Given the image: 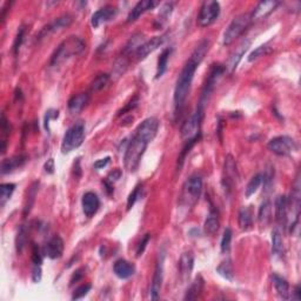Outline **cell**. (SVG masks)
Masks as SVG:
<instances>
[{"instance_id":"1","label":"cell","mask_w":301,"mask_h":301,"mask_svg":"<svg viewBox=\"0 0 301 301\" xmlns=\"http://www.w3.org/2000/svg\"><path fill=\"white\" fill-rule=\"evenodd\" d=\"M208 50L209 40L202 39L201 42L198 44V46L192 52L190 58H188V60L185 62L183 70H181L177 79V84H175L174 89V105L175 111L177 112L180 111L185 101H186L191 86H192V81L194 79V74H196L197 68L201 64V61L203 60V58H205Z\"/></svg>"},{"instance_id":"2","label":"cell","mask_w":301,"mask_h":301,"mask_svg":"<svg viewBox=\"0 0 301 301\" xmlns=\"http://www.w3.org/2000/svg\"><path fill=\"white\" fill-rule=\"evenodd\" d=\"M85 47H86V45H85V42L81 38L77 36L68 37L67 39L60 43V45L56 47L55 51L53 52L51 60H50V66H59L64 61L72 58V56L81 54L84 52Z\"/></svg>"},{"instance_id":"3","label":"cell","mask_w":301,"mask_h":301,"mask_svg":"<svg viewBox=\"0 0 301 301\" xmlns=\"http://www.w3.org/2000/svg\"><path fill=\"white\" fill-rule=\"evenodd\" d=\"M149 146V143L134 134L125 150L124 165L128 172H136L139 167L141 158Z\"/></svg>"},{"instance_id":"4","label":"cell","mask_w":301,"mask_h":301,"mask_svg":"<svg viewBox=\"0 0 301 301\" xmlns=\"http://www.w3.org/2000/svg\"><path fill=\"white\" fill-rule=\"evenodd\" d=\"M202 192V178L198 174L191 175L183 185L180 196V206L185 208H192L199 201Z\"/></svg>"},{"instance_id":"5","label":"cell","mask_w":301,"mask_h":301,"mask_svg":"<svg viewBox=\"0 0 301 301\" xmlns=\"http://www.w3.org/2000/svg\"><path fill=\"white\" fill-rule=\"evenodd\" d=\"M203 106L198 105L196 111L181 126L180 136L181 140L184 143H188V141H198L201 138V122L203 118Z\"/></svg>"},{"instance_id":"6","label":"cell","mask_w":301,"mask_h":301,"mask_svg":"<svg viewBox=\"0 0 301 301\" xmlns=\"http://www.w3.org/2000/svg\"><path fill=\"white\" fill-rule=\"evenodd\" d=\"M251 23H252L251 13H243L238 15V17H235L224 32L222 44H224L225 46L231 45L235 39H238V38L249 28Z\"/></svg>"},{"instance_id":"7","label":"cell","mask_w":301,"mask_h":301,"mask_svg":"<svg viewBox=\"0 0 301 301\" xmlns=\"http://www.w3.org/2000/svg\"><path fill=\"white\" fill-rule=\"evenodd\" d=\"M85 140V125L83 122H75L66 131L61 143V152L64 154L71 153L83 145Z\"/></svg>"},{"instance_id":"8","label":"cell","mask_w":301,"mask_h":301,"mask_svg":"<svg viewBox=\"0 0 301 301\" xmlns=\"http://www.w3.org/2000/svg\"><path fill=\"white\" fill-rule=\"evenodd\" d=\"M226 72V66L221 65V64H213L211 66V68H209L208 75H207V79L205 81V85H203L202 87V92L201 96H200V100L199 103L198 105L203 106L205 107V105L208 101L209 97H211V94L213 91H214L216 84L219 83V80L221 79V77L224 75V73Z\"/></svg>"},{"instance_id":"9","label":"cell","mask_w":301,"mask_h":301,"mask_svg":"<svg viewBox=\"0 0 301 301\" xmlns=\"http://www.w3.org/2000/svg\"><path fill=\"white\" fill-rule=\"evenodd\" d=\"M219 15H220V4L218 1L207 0L200 7L197 24L200 27H207L214 23Z\"/></svg>"},{"instance_id":"10","label":"cell","mask_w":301,"mask_h":301,"mask_svg":"<svg viewBox=\"0 0 301 301\" xmlns=\"http://www.w3.org/2000/svg\"><path fill=\"white\" fill-rule=\"evenodd\" d=\"M267 149L274 154L286 156L297 150V143L293 138L288 136L275 137L268 141Z\"/></svg>"},{"instance_id":"11","label":"cell","mask_w":301,"mask_h":301,"mask_svg":"<svg viewBox=\"0 0 301 301\" xmlns=\"http://www.w3.org/2000/svg\"><path fill=\"white\" fill-rule=\"evenodd\" d=\"M238 181V169L237 162L233 156L231 154L226 155L225 164H224V172H222V186L227 193H231L233 191L235 185Z\"/></svg>"},{"instance_id":"12","label":"cell","mask_w":301,"mask_h":301,"mask_svg":"<svg viewBox=\"0 0 301 301\" xmlns=\"http://www.w3.org/2000/svg\"><path fill=\"white\" fill-rule=\"evenodd\" d=\"M164 261H165V254L164 252H160L156 259L154 273H153L152 284H150V299L158 300L160 297V292H161L162 281H164Z\"/></svg>"},{"instance_id":"13","label":"cell","mask_w":301,"mask_h":301,"mask_svg":"<svg viewBox=\"0 0 301 301\" xmlns=\"http://www.w3.org/2000/svg\"><path fill=\"white\" fill-rule=\"evenodd\" d=\"M72 21H73L72 15L70 14L60 15V17L54 19V20L51 21L50 24H47L46 26H44L42 30H40V32L37 34V40L39 42V40L45 39V38L50 37L53 33L60 32V31L64 30V28H67L70 26Z\"/></svg>"},{"instance_id":"14","label":"cell","mask_w":301,"mask_h":301,"mask_svg":"<svg viewBox=\"0 0 301 301\" xmlns=\"http://www.w3.org/2000/svg\"><path fill=\"white\" fill-rule=\"evenodd\" d=\"M160 122L155 117H150L144 120L136 130V136H138L141 139H144L147 143H150L154 139L156 133H158Z\"/></svg>"},{"instance_id":"15","label":"cell","mask_w":301,"mask_h":301,"mask_svg":"<svg viewBox=\"0 0 301 301\" xmlns=\"http://www.w3.org/2000/svg\"><path fill=\"white\" fill-rule=\"evenodd\" d=\"M167 37H168V33H165V34H161V36L152 38L150 40H147V42H145V44L141 45L139 47V50L134 53V54H136L137 60L140 61V60H144V59H146L147 56L150 54V53H153L155 50H158L160 46L164 45V43L167 40Z\"/></svg>"},{"instance_id":"16","label":"cell","mask_w":301,"mask_h":301,"mask_svg":"<svg viewBox=\"0 0 301 301\" xmlns=\"http://www.w3.org/2000/svg\"><path fill=\"white\" fill-rule=\"evenodd\" d=\"M64 253V240L59 235H54L43 247V254L50 259L61 258Z\"/></svg>"},{"instance_id":"17","label":"cell","mask_w":301,"mask_h":301,"mask_svg":"<svg viewBox=\"0 0 301 301\" xmlns=\"http://www.w3.org/2000/svg\"><path fill=\"white\" fill-rule=\"evenodd\" d=\"M117 12L118 9L117 7H114V6H103V7L98 9L97 12H94L92 18H91V25H92L94 28H98L100 25L111 21L112 19L117 15Z\"/></svg>"},{"instance_id":"18","label":"cell","mask_w":301,"mask_h":301,"mask_svg":"<svg viewBox=\"0 0 301 301\" xmlns=\"http://www.w3.org/2000/svg\"><path fill=\"white\" fill-rule=\"evenodd\" d=\"M179 275H180L181 281L187 282L190 280L191 274H192L193 267H194V255L193 252L188 251V252L183 253L179 260Z\"/></svg>"},{"instance_id":"19","label":"cell","mask_w":301,"mask_h":301,"mask_svg":"<svg viewBox=\"0 0 301 301\" xmlns=\"http://www.w3.org/2000/svg\"><path fill=\"white\" fill-rule=\"evenodd\" d=\"M250 47H251L250 40H247V39L243 40V42L238 45L237 49L234 50L233 53L231 54L230 60H228V64H227V66H226V71H228L230 73H233V72L237 70L238 65H239L241 59H243L245 53L249 51Z\"/></svg>"},{"instance_id":"20","label":"cell","mask_w":301,"mask_h":301,"mask_svg":"<svg viewBox=\"0 0 301 301\" xmlns=\"http://www.w3.org/2000/svg\"><path fill=\"white\" fill-rule=\"evenodd\" d=\"M280 2L275 1V0H268V1H260L258 5L254 7V9L251 12V17H252V21L261 20L265 19L267 15H269L278 7Z\"/></svg>"},{"instance_id":"21","label":"cell","mask_w":301,"mask_h":301,"mask_svg":"<svg viewBox=\"0 0 301 301\" xmlns=\"http://www.w3.org/2000/svg\"><path fill=\"white\" fill-rule=\"evenodd\" d=\"M288 198L286 196H279L275 200V220L282 228L287 227L288 218Z\"/></svg>"},{"instance_id":"22","label":"cell","mask_w":301,"mask_h":301,"mask_svg":"<svg viewBox=\"0 0 301 301\" xmlns=\"http://www.w3.org/2000/svg\"><path fill=\"white\" fill-rule=\"evenodd\" d=\"M81 206H83V211L85 215L92 218V216L98 212L100 207V200L98 196L93 192H87L83 196L81 199Z\"/></svg>"},{"instance_id":"23","label":"cell","mask_w":301,"mask_h":301,"mask_svg":"<svg viewBox=\"0 0 301 301\" xmlns=\"http://www.w3.org/2000/svg\"><path fill=\"white\" fill-rule=\"evenodd\" d=\"M156 4H158V2L154 1V0H141V1L137 2V5L134 6V7L131 9L130 13H128L126 21L128 24L134 23V21L138 20L145 12L154 8Z\"/></svg>"},{"instance_id":"24","label":"cell","mask_w":301,"mask_h":301,"mask_svg":"<svg viewBox=\"0 0 301 301\" xmlns=\"http://www.w3.org/2000/svg\"><path fill=\"white\" fill-rule=\"evenodd\" d=\"M113 272L119 279H128L136 273V266L127 260L119 259L113 265Z\"/></svg>"},{"instance_id":"25","label":"cell","mask_w":301,"mask_h":301,"mask_svg":"<svg viewBox=\"0 0 301 301\" xmlns=\"http://www.w3.org/2000/svg\"><path fill=\"white\" fill-rule=\"evenodd\" d=\"M26 160H27V158L23 154L13 155V156H11V158H6L1 161L0 172H1V174L11 173V172H13L14 169L24 166L25 162H26Z\"/></svg>"},{"instance_id":"26","label":"cell","mask_w":301,"mask_h":301,"mask_svg":"<svg viewBox=\"0 0 301 301\" xmlns=\"http://www.w3.org/2000/svg\"><path fill=\"white\" fill-rule=\"evenodd\" d=\"M90 101V96L87 93H78L68 100V109L72 113H79L85 108Z\"/></svg>"},{"instance_id":"27","label":"cell","mask_w":301,"mask_h":301,"mask_svg":"<svg viewBox=\"0 0 301 301\" xmlns=\"http://www.w3.org/2000/svg\"><path fill=\"white\" fill-rule=\"evenodd\" d=\"M219 226H220V220H219L218 212L211 208L205 224H203V231L207 235H214L219 231Z\"/></svg>"},{"instance_id":"28","label":"cell","mask_w":301,"mask_h":301,"mask_svg":"<svg viewBox=\"0 0 301 301\" xmlns=\"http://www.w3.org/2000/svg\"><path fill=\"white\" fill-rule=\"evenodd\" d=\"M272 281L273 285H274L275 291H277L278 296L285 300L290 299V285H288L286 279L280 277V275L278 274H273Z\"/></svg>"},{"instance_id":"29","label":"cell","mask_w":301,"mask_h":301,"mask_svg":"<svg viewBox=\"0 0 301 301\" xmlns=\"http://www.w3.org/2000/svg\"><path fill=\"white\" fill-rule=\"evenodd\" d=\"M145 44V37L141 33H136L133 34L128 40L126 46L124 47V51H122V55L126 56L132 53H136L141 45Z\"/></svg>"},{"instance_id":"30","label":"cell","mask_w":301,"mask_h":301,"mask_svg":"<svg viewBox=\"0 0 301 301\" xmlns=\"http://www.w3.org/2000/svg\"><path fill=\"white\" fill-rule=\"evenodd\" d=\"M38 190H39V181H34L27 191L26 199H25V205H24V212H23L24 216H27L30 214L31 209H32V207L34 205V201H36Z\"/></svg>"},{"instance_id":"31","label":"cell","mask_w":301,"mask_h":301,"mask_svg":"<svg viewBox=\"0 0 301 301\" xmlns=\"http://www.w3.org/2000/svg\"><path fill=\"white\" fill-rule=\"evenodd\" d=\"M238 222H239V227L243 231H247L252 227L253 225V211L250 206H244L239 212V218H238Z\"/></svg>"},{"instance_id":"32","label":"cell","mask_w":301,"mask_h":301,"mask_svg":"<svg viewBox=\"0 0 301 301\" xmlns=\"http://www.w3.org/2000/svg\"><path fill=\"white\" fill-rule=\"evenodd\" d=\"M172 51H173L172 47H166L164 51L160 53L159 59H158V66H156L155 79H159L160 77H162L166 72V70H167L168 60H169V56H171V54H172Z\"/></svg>"},{"instance_id":"33","label":"cell","mask_w":301,"mask_h":301,"mask_svg":"<svg viewBox=\"0 0 301 301\" xmlns=\"http://www.w3.org/2000/svg\"><path fill=\"white\" fill-rule=\"evenodd\" d=\"M202 290H203V280H202V278L199 275V277H197L196 280L192 282V285L188 287V290L186 292V296L184 297V299L185 300H196L200 297V294L202 293Z\"/></svg>"},{"instance_id":"34","label":"cell","mask_w":301,"mask_h":301,"mask_svg":"<svg viewBox=\"0 0 301 301\" xmlns=\"http://www.w3.org/2000/svg\"><path fill=\"white\" fill-rule=\"evenodd\" d=\"M258 220L261 226L268 225L272 220V203L269 200H265L260 206L258 212Z\"/></svg>"},{"instance_id":"35","label":"cell","mask_w":301,"mask_h":301,"mask_svg":"<svg viewBox=\"0 0 301 301\" xmlns=\"http://www.w3.org/2000/svg\"><path fill=\"white\" fill-rule=\"evenodd\" d=\"M121 177V171L119 168L113 169L112 172H109L107 177L103 179L102 184L103 186H105L106 192H107L108 196H111L113 193V191H114V183L115 181H118L119 179Z\"/></svg>"},{"instance_id":"36","label":"cell","mask_w":301,"mask_h":301,"mask_svg":"<svg viewBox=\"0 0 301 301\" xmlns=\"http://www.w3.org/2000/svg\"><path fill=\"white\" fill-rule=\"evenodd\" d=\"M272 252L274 255H282L284 253V240L281 232L278 228L272 232Z\"/></svg>"},{"instance_id":"37","label":"cell","mask_w":301,"mask_h":301,"mask_svg":"<svg viewBox=\"0 0 301 301\" xmlns=\"http://www.w3.org/2000/svg\"><path fill=\"white\" fill-rule=\"evenodd\" d=\"M15 190V185L11 183H6L0 185V206L4 207L6 202L11 199L12 194Z\"/></svg>"},{"instance_id":"38","label":"cell","mask_w":301,"mask_h":301,"mask_svg":"<svg viewBox=\"0 0 301 301\" xmlns=\"http://www.w3.org/2000/svg\"><path fill=\"white\" fill-rule=\"evenodd\" d=\"M172 11H173V2H166V4L161 7V9H160L158 18H156L155 20V26L158 28L161 27L162 25L167 21V19L169 18V15H171Z\"/></svg>"},{"instance_id":"39","label":"cell","mask_w":301,"mask_h":301,"mask_svg":"<svg viewBox=\"0 0 301 301\" xmlns=\"http://www.w3.org/2000/svg\"><path fill=\"white\" fill-rule=\"evenodd\" d=\"M216 272H218L222 278L227 279V280L230 281L233 280L234 271H233V265H232V261L230 259H227L226 261H222L220 265L218 266V268H216Z\"/></svg>"},{"instance_id":"40","label":"cell","mask_w":301,"mask_h":301,"mask_svg":"<svg viewBox=\"0 0 301 301\" xmlns=\"http://www.w3.org/2000/svg\"><path fill=\"white\" fill-rule=\"evenodd\" d=\"M109 79H111V75L107 73L97 75L92 81V84H91V91H92V92H98V91L102 90L103 87L108 84Z\"/></svg>"},{"instance_id":"41","label":"cell","mask_w":301,"mask_h":301,"mask_svg":"<svg viewBox=\"0 0 301 301\" xmlns=\"http://www.w3.org/2000/svg\"><path fill=\"white\" fill-rule=\"evenodd\" d=\"M261 184H262V174L258 173V174L254 175V177L250 180V183L247 184L246 193H245L246 198H250L251 196H253V194L258 191V188L260 187V185Z\"/></svg>"},{"instance_id":"42","label":"cell","mask_w":301,"mask_h":301,"mask_svg":"<svg viewBox=\"0 0 301 301\" xmlns=\"http://www.w3.org/2000/svg\"><path fill=\"white\" fill-rule=\"evenodd\" d=\"M27 243V230L25 225H21L19 227L17 238H15V247H17V252L20 254L23 252L25 245Z\"/></svg>"},{"instance_id":"43","label":"cell","mask_w":301,"mask_h":301,"mask_svg":"<svg viewBox=\"0 0 301 301\" xmlns=\"http://www.w3.org/2000/svg\"><path fill=\"white\" fill-rule=\"evenodd\" d=\"M0 126H1V134H2V139H1V153H5L6 150V145H7V137L9 136V133H11V125H9V122L7 121V119H6L5 114L1 115V122H0Z\"/></svg>"},{"instance_id":"44","label":"cell","mask_w":301,"mask_h":301,"mask_svg":"<svg viewBox=\"0 0 301 301\" xmlns=\"http://www.w3.org/2000/svg\"><path fill=\"white\" fill-rule=\"evenodd\" d=\"M271 52H272V47H269L267 44L256 47V49L254 50V51L249 55V61L252 62L254 60H256V59L261 58V56L267 55L268 53H271Z\"/></svg>"},{"instance_id":"45","label":"cell","mask_w":301,"mask_h":301,"mask_svg":"<svg viewBox=\"0 0 301 301\" xmlns=\"http://www.w3.org/2000/svg\"><path fill=\"white\" fill-rule=\"evenodd\" d=\"M141 192H143V184H138L127 198V211H130L132 207L134 206V203L140 199Z\"/></svg>"},{"instance_id":"46","label":"cell","mask_w":301,"mask_h":301,"mask_svg":"<svg viewBox=\"0 0 301 301\" xmlns=\"http://www.w3.org/2000/svg\"><path fill=\"white\" fill-rule=\"evenodd\" d=\"M231 241H232V230L230 227H227L224 231V234H222V238H221L220 247H221L222 253H227L228 251H230Z\"/></svg>"},{"instance_id":"47","label":"cell","mask_w":301,"mask_h":301,"mask_svg":"<svg viewBox=\"0 0 301 301\" xmlns=\"http://www.w3.org/2000/svg\"><path fill=\"white\" fill-rule=\"evenodd\" d=\"M25 31H26V28H25L24 26L19 27V31H18L17 36H15V39H14V43H13V49H12V51H13L14 55L18 54L19 50H20L21 44H23V42H24Z\"/></svg>"},{"instance_id":"48","label":"cell","mask_w":301,"mask_h":301,"mask_svg":"<svg viewBox=\"0 0 301 301\" xmlns=\"http://www.w3.org/2000/svg\"><path fill=\"white\" fill-rule=\"evenodd\" d=\"M91 291V285L90 284H84L81 285V286L77 287L73 292V296H72V299L73 300H78L81 299V298H84L85 296H87V293Z\"/></svg>"},{"instance_id":"49","label":"cell","mask_w":301,"mask_h":301,"mask_svg":"<svg viewBox=\"0 0 301 301\" xmlns=\"http://www.w3.org/2000/svg\"><path fill=\"white\" fill-rule=\"evenodd\" d=\"M138 103H139V97H138V96L133 97V98L131 99V101L127 102L126 106H125L124 108H121L120 111L118 112V115H124V114H126V113H128V112L133 111V109L136 108L137 106H138Z\"/></svg>"},{"instance_id":"50","label":"cell","mask_w":301,"mask_h":301,"mask_svg":"<svg viewBox=\"0 0 301 301\" xmlns=\"http://www.w3.org/2000/svg\"><path fill=\"white\" fill-rule=\"evenodd\" d=\"M32 261L34 265L42 266L43 262V250L40 251L37 244H32Z\"/></svg>"},{"instance_id":"51","label":"cell","mask_w":301,"mask_h":301,"mask_svg":"<svg viewBox=\"0 0 301 301\" xmlns=\"http://www.w3.org/2000/svg\"><path fill=\"white\" fill-rule=\"evenodd\" d=\"M150 234H149V233L145 234L143 238H141L140 243L138 244V246H137V251H136L137 256L143 255V253L145 252L146 246H147V244L150 243Z\"/></svg>"},{"instance_id":"52","label":"cell","mask_w":301,"mask_h":301,"mask_svg":"<svg viewBox=\"0 0 301 301\" xmlns=\"http://www.w3.org/2000/svg\"><path fill=\"white\" fill-rule=\"evenodd\" d=\"M59 115V111H55V109H50V111L46 112V117H45V127L47 131H50V121H51V119H56Z\"/></svg>"},{"instance_id":"53","label":"cell","mask_w":301,"mask_h":301,"mask_svg":"<svg viewBox=\"0 0 301 301\" xmlns=\"http://www.w3.org/2000/svg\"><path fill=\"white\" fill-rule=\"evenodd\" d=\"M32 280L33 282H40V280H42V267H40V265L33 266Z\"/></svg>"},{"instance_id":"54","label":"cell","mask_w":301,"mask_h":301,"mask_svg":"<svg viewBox=\"0 0 301 301\" xmlns=\"http://www.w3.org/2000/svg\"><path fill=\"white\" fill-rule=\"evenodd\" d=\"M84 272H85V269H84V268L77 269V271H75V272L73 273V275H72L70 285H73V284H75V282H78L79 280H81V278L84 277Z\"/></svg>"},{"instance_id":"55","label":"cell","mask_w":301,"mask_h":301,"mask_svg":"<svg viewBox=\"0 0 301 301\" xmlns=\"http://www.w3.org/2000/svg\"><path fill=\"white\" fill-rule=\"evenodd\" d=\"M109 160H111V158L109 156H106V158L103 159H99L97 160L96 162H94V168L96 169H101L103 167H106L109 164Z\"/></svg>"},{"instance_id":"56","label":"cell","mask_w":301,"mask_h":301,"mask_svg":"<svg viewBox=\"0 0 301 301\" xmlns=\"http://www.w3.org/2000/svg\"><path fill=\"white\" fill-rule=\"evenodd\" d=\"M44 168H45L46 173H49V174H52V173H53V172H54V169H55V165H54V159L50 158L49 160H47V161L45 162V166H44Z\"/></svg>"},{"instance_id":"57","label":"cell","mask_w":301,"mask_h":301,"mask_svg":"<svg viewBox=\"0 0 301 301\" xmlns=\"http://www.w3.org/2000/svg\"><path fill=\"white\" fill-rule=\"evenodd\" d=\"M293 294H294L293 299H296V300H300V299H301V296H300V286H296V288H294Z\"/></svg>"}]
</instances>
